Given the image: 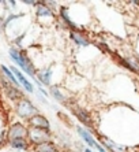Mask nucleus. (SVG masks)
<instances>
[{
    "label": "nucleus",
    "instance_id": "nucleus-1",
    "mask_svg": "<svg viewBox=\"0 0 139 152\" xmlns=\"http://www.w3.org/2000/svg\"><path fill=\"white\" fill-rule=\"evenodd\" d=\"M10 56H11V59L14 60L15 63H17L22 70L26 71L29 75H31V77L34 75V73H35L34 67H33V64H31L30 62L25 58L23 53H21L19 51H17V50H10Z\"/></svg>",
    "mask_w": 139,
    "mask_h": 152
},
{
    "label": "nucleus",
    "instance_id": "nucleus-2",
    "mask_svg": "<svg viewBox=\"0 0 139 152\" xmlns=\"http://www.w3.org/2000/svg\"><path fill=\"white\" fill-rule=\"evenodd\" d=\"M17 111H18V114H19V117H22V118L34 117V114L37 113L35 107L33 106V104H31L29 100H26V99H22L21 102L18 103Z\"/></svg>",
    "mask_w": 139,
    "mask_h": 152
},
{
    "label": "nucleus",
    "instance_id": "nucleus-3",
    "mask_svg": "<svg viewBox=\"0 0 139 152\" xmlns=\"http://www.w3.org/2000/svg\"><path fill=\"white\" fill-rule=\"evenodd\" d=\"M30 136V140L33 142H37V144H42V142H46L49 137L48 130H42V129H31L30 132L28 133Z\"/></svg>",
    "mask_w": 139,
    "mask_h": 152
},
{
    "label": "nucleus",
    "instance_id": "nucleus-4",
    "mask_svg": "<svg viewBox=\"0 0 139 152\" xmlns=\"http://www.w3.org/2000/svg\"><path fill=\"white\" fill-rule=\"evenodd\" d=\"M26 136H28V130L19 124H15L8 130V140L10 141L11 140H15V138H25Z\"/></svg>",
    "mask_w": 139,
    "mask_h": 152
},
{
    "label": "nucleus",
    "instance_id": "nucleus-5",
    "mask_svg": "<svg viewBox=\"0 0 139 152\" xmlns=\"http://www.w3.org/2000/svg\"><path fill=\"white\" fill-rule=\"evenodd\" d=\"M1 84H3V88L4 91H6V93H7V96L10 97V99L12 100H18L21 99L22 96H23V93H22V91H19V89L17 88V86H14V85H10L7 81H1Z\"/></svg>",
    "mask_w": 139,
    "mask_h": 152
},
{
    "label": "nucleus",
    "instance_id": "nucleus-6",
    "mask_svg": "<svg viewBox=\"0 0 139 152\" xmlns=\"http://www.w3.org/2000/svg\"><path fill=\"white\" fill-rule=\"evenodd\" d=\"M29 122L34 129H42V130H48L49 129V122L42 115H34V117H31L29 119Z\"/></svg>",
    "mask_w": 139,
    "mask_h": 152
},
{
    "label": "nucleus",
    "instance_id": "nucleus-7",
    "mask_svg": "<svg viewBox=\"0 0 139 152\" xmlns=\"http://www.w3.org/2000/svg\"><path fill=\"white\" fill-rule=\"evenodd\" d=\"M10 70L12 71V73H14L15 78H17L18 81H19V82H21L22 85H23V88L26 89L28 92H33V91H34V88H33V85H31L30 82H29L28 80L25 78V75L22 74V73H21V71H19V70H18L17 67H10Z\"/></svg>",
    "mask_w": 139,
    "mask_h": 152
},
{
    "label": "nucleus",
    "instance_id": "nucleus-8",
    "mask_svg": "<svg viewBox=\"0 0 139 152\" xmlns=\"http://www.w3.org/2000/svg\"><path fill=\"white\" fill-rule=\"evenodd\" d=\"M78 133H79L80 137L83 138V140H85V141H86L89 145H91V147H96V148H97L100 152H105V149L102 148L101 145H98L97 142H96V140H93V137H91V136L89 134V133H87L85 129H82V127H78Z\"/></svg>",
    "mask_w": 139,
    "mask_h": 152
},
{
    "label": "nucleus",
    "instance_id": "nucleus-9",
    "mask_svg": "<svg viewBox=\"0 0 139 152\" xmlns=\"http://www.w3.org/2000/svg\"><path fill=\"white\" fill-rule=\"evenodd\" d=\"M72 111H74L75 114H77V117L79 118V119L82 121V122H83V124L86 125V126H89V127L91 126V121H90V118H89V115H87V114L85 113V111H82L80 108H75V110L72 108Z\"/></svg>",
    "mask_w": 139,
    "mask_h": 152
},
{
    "label": "nucleus",
    "instance_id": "nucleus-10",
    "mask_svg": "<svg viewBox=\"0 0 139 152\" xmlns=\"http://www.w3.org/2000/svg\"><path fill=\"white\" fill-rule=\"evenodd\" d=\"M104 144L108 145L109 149H112L113 152H125V147L116 144V142H113L112 140H109V138H104Z\"/></svg>",
    "mask_w": 139,
    "mask_h": 152
},
{
    "label": "nucleus",
    "instance_id": "nucleus-11",
    "mask_svg": "<svg viewBox=\"0 0 139 152\" xmlns=\"http://www.w3.org/2000/svg\"><path fill=\"white\" fill-rule=\"evenodd\" d=\"M1 71H3V73H4V75H6V77H7L8 80H10V81H11V84H12V85H14V86H17V88H18V80H17V78H15L14 73H12V71H11L10 69L7 67V66H1Z\"/></svg>",
    "mask_w": 139,
    "mask_h": 152
},
{
    "label": "nucleus",
    "instance_id": "nucleus-12",
    "mask_svg": "<svg viewBox=\"0 0 139 152\" xmlns=\"http://www.w3.org/2000/svg\"><path fill=\"white\" fill-rule=\"evenodd\" d=\"M37 152H56L55 145L51 142H42V144L37 145Z\"/></svg>",
    "mask_w": 139,
    "mask_h": 152
},
{
    "label": "nucleus",
    "instance_id": "nucleus-13",
    "mask_svg": "<svg viewBox=\"0 0 139 152\" xmlns=\"http://www.w3.org/2000/svg\"><path fill=\"white\" fill-rule=\"evenodd\" d=\"M10 144H11V147H14L15 149H26L28 148V144L25 141V138H15V140H11Z\"/></svg>",
    "mask_w": 139,
    "mask_h": 152
},
{
    "label": "nucleus",
    "instance_id": "nucleus-14",
    "mask_svg": "<svg viewBox=\"0 0 139 152\" xmlns=\"http://www.w3.org/2000/svg\"><path fill=\"white\" fill-rule=\"evenodd\" d=\"M37 15L38 17H51L52 15V11L49 10L48 7H45L44 4H40L37 7Z\"/></svg>",
    "mask_w": 139,
    "mask_h": 152
},
{
    "label": "nucleus",
    "instance_id": "nucleus-15",
    "mask_svg": "<svg viewBox=\"0 0 139 152\" xmlns=\"http://www.w3.org/2000/svg\"><path fill=\"white\" fill-rule=\"evenodd\" d=\"M71 37H72V39L75 40L78 44H80V45H87V44H89V41H87V40H85L83 37H80V36L77 34V33H72V34H71Z\"/></svg>",
    "mask_w": 139,
    "mask_h": 152
},
{
    "label": "nucleus",
    "instance_id": "nucleus-16",
    "mask_svg": "<svg viewBox=\"0 0 139 152\" xmlns=\"http://www.w3.org/2000/svg\"><path fill=\"white\" fill-rule=\"evenodd\" d=\"M51 92H52L53 97H55V99H57L59 102H64V100H66V99H64V96L60 95V92L57 91V88H56V86H52V88H51Z\"/></svg>",
    "mask_w": 139,
    "mask_h": 152
},
{
    "label": "nucleus",
    "instance_id": "nucleus-17",
    "mask_svg": "<svg viewBox=\"0 0 139 152\" xmlns=\"http://www.w3.org/2000/svg\"><path fill=\"white\" fill-rule=\"evenodd\" d=\"M49 71H42V73H40L38 78L41 80V82H44V84H49Z\"/></svg>",
    "mask_w": 139,
    "mask_h": 152
},
{
    "label": "nucleus",
    "instance_id": "nucleus-18",
    "mask_svg": "<svg viewBox=\"0 0 139 152\" xmlns=\"http://www.w3.org/2000/svg\"><path fill=\"white\" fill-rule=\"evenodd\" d=\"M25 3H26V4H30V6H35V4H37L35 1H31V0H25Z\"/></svg>",
    "mask_w": 139,
    "mask_h": 152
},
{
    "label": "nucleus",
    "instance_id": "nucleus-19",
    "mask_svg": "<svg viewBox=\"0 0 139 152\" xmlns=\"http://www.w3.org/2000/svg\"><path fill=\"white\" fill-rule=\"evenodd\" d=\"M85 152H91V151H90V149H85Z\"/></svg>",
    "mask_w": 139,
    "mask_h": 152
}]
</instances>
